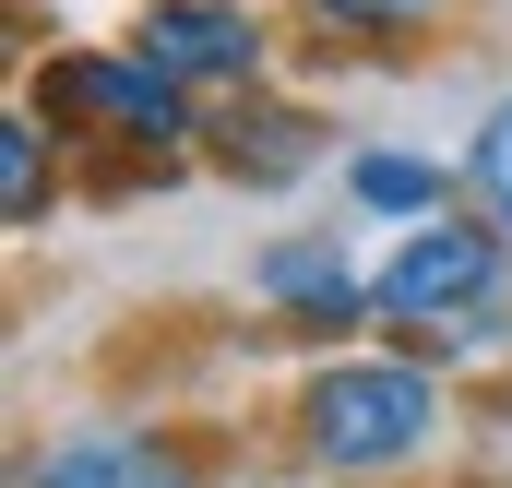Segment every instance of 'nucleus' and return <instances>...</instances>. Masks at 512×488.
<instances>
[{
	"instance_id": "nucleus-1",
	"label": "nucleus",
	"mask_w": 512,
	"mask_h": 488,
	"mask_svg": "<svg viewBox=\"0 0 512 488\" xmlns=\"http://www.w3.org/2000/svg\"><path fill=\"white\" fill-rule=\"evenodd\" d=\"M298 429H310V453H322V465L370 477V465L429 453V429H441V381H429V369H405V358H346V369H322V381H310Z\"/></svg>"
},
{
	"instance_id": "nucleus-2",
	"label": "nucleus",
	"mask_w": 512,
	"mask_h": 488,
	"mask_svg": "<svg viewBox=\"0 0 512 488\" xmlns=\"http://www.w3.org/2000/svg\"><path fill=\"white\" fill-rule=\"evenodd\" d=\"M370 298H382V322H405V334L465 346V334L501 322V239L465 227V215H441V227H417V239L370 274Z\"/></svg>"
},
{
	"instance_id": "nucleus-3",
	"label": "nucleus",
	"mask_w": 512,
	"mask_h": 488,
	"mask_svg": "<svg viewBox=\"0 0 512 488\" xmlns=\"http://www.w3.org/2000/svg\"><path fill=\"white\" fill-rule=\"evenodd\" d=\"M36 108L84 120V131H120V143H179L191 131V84H167L143 48H72V60H48Z\"/></svg>"
},
{
	"instance_id": "nucleus-4",
	"label": "nucleus",
	"mask_w": 512,
	"mask_h": 488,
	"mask_svg": "<svg viewBox=\"0 0 512 488\" xmlns=\"http://www.w3.org/2000/svg\"><path fill=\"white\" fill-rule=\"evenodd\" d=\"M167 84H239L262 72V24L227 12V0H143V36H131Z\"/></svg>"
},
{
	"instance_id": "nucleus-5",
	"label": "nucleus",
	"mask_w": 512,
	"mask_h": 488,
	"mask_svg": "<svg viewBox=\"0 0 512 488\" xmlns=\"http://www.w3.org/2000/svg\"><path fill=\"white\" fill-rule=\"evenodd\" d=\"M251 274H262V298H286L310 334H346V322H370V274H358L334 239H274Z\"/></svg>"
},
{
	"instance_id": "nucleus-6",
	"label": "nucleus",
	"mask_w": 512,
	"mask_h": 488,
	"mask_svg": "<svg viewBox=\"0 0 512 488\" xmlns=\"http://www.w3.org/2000/svg\"><path fill=\"white\" fill-rule=\"evenodd\" d=\"M24 488H191V465L155 453L143 429H84V441L36 453V477H24Z\"/></svg>"
},
{
	"instance_id": "nucleus-7",
	"label": "nucleus",
	"mask_w": 512,
	"mask_h": 488,
	"mask_svg": "<svg viewBox=\"0 0 512 488\" xmlns=\"http://www.w3.org/2000/svg\"><path fill=\"white\" fill-rule=\"evenodd\" d=\"M215 155H227V179H298L322 155V120L310 108H251V120L215 131Z\"/></svg>"
},
{
	"instance_id": "nucleus-8",
	"label": "nucleus",
	"mask_w": 512,
	"mask_h": 488,
	"mask_svg": "<svg viewBox=\"0 0 512 488\" xmlns=\"http://www.w3.org/2000/svg\"><path fill=\"white\" fill-rule=\"evenodd\" d=\"M346 203H358V215H441V167L370 143V155H346Z\"/></svg>"
},
{
	"instance_id": "nucleus-9",
	"label": "nucleus",
	"mask_w": 512,
	"mask_h": 488,
	"mask_svg": "<svg viewBox=\"0 0 512 488\" xmlns=\"http://www.w3.org/2000/svg\"><path fill=\"white\" fill-rule=\"evenodd\" d=\"M0 215L12 227L48 215V120H0Z\"/></svg>"
},
{
	"instance_id": "nucleus-10",
	"label": "nucleus",
	"mask_w": 512,
	"mask_h": 488,
	"mask_svg": "<svg viewBox=\"0 0 512 488\" xmlns=\"http://www.w3.org/2000/svg\"><path fill=\"white\" fill-rule=\"evenodd\" d=\"M465 179L489 191V215H501V239H512V96L477 120V143H465Z\"/></svg>"
},
{
	"instance_id": "nucleus-11",
	"label": "nucleus",
	"mask_w": 512,
	"mask_h": 488,
	"mask_svg": "<svg viewBox=\"0 0 512 488\" xmlns=\"http://www.w3.org/2000/svg\"><path fill=\"white\" fill-rule=\"evenodd\" d=\"M310 12H334V24H370V36H405V24H429L441 0H310Z\"/></svg>"
}]
</instances>
